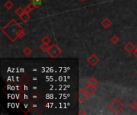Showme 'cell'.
I'll return each mask as SVG.
<instances>
[{
    "mask_svg": "<svg viewBox=\"0 0 137 115\" xmlns=\"http://www.w3.org/2000/svg\"><path fill=\"white\" fill-rule=\"evenodd\" d=\"M1 31L11 42H15L16 39H21L25 36L24 29L14 19H11L3 28L1 29Z\"/></svg>",
    "mask_w": 137,
    "mask_h": 115,
    "instance_id": "1",
    "label": "cell"
},
{
    "mask_svg": "<svg viewBox=\"0 0 137 115\" xmlns=\"http://www.w3.org/2000/svg\"><path fill=\"white\" fill-rule=\"evenodd\" d=\"M125 108V105L122 102L119 98L115 99L109 104V109L115 114H119L122 110H124Z\"/></svg>",
    "mask_w": 137,
    "mask_h": 115,
    "instance_id": "2",
    "label": "cell"
},
{
    "mask_svg": "<svg viewBox=\"0 0 137 115\" xmlns=\"http://www.w3.org/2000/svg\"><path fill=\"white\" fill-rule=\"evenodd\" d=\"M61 53H62V50H61L59 46L56 44H52L48 51V55L51 58H57L61 54Z\"/></svg>",
    "mask_w": 137,
    "mask_h": 115,
    "instance_id": "3",
    "label": "cell"
},
{
    "mask_svg": "<svg viewBox=\"0 0 137 115\" xmlns=\"http://www.w3.org/2000/svg\"><path fill=\"white\" fill-rule=\"evenodd\" d=\"M88 97H89V95L87 94V93L86 92L85 90L80 89L79 90V92H78V99H79V102L80 103H83L87 99Z\"/></svg>",
    "mask_w": 137,
    "mask_h": 115,
    "instance_id": "4",
    "label": "cell"
},
{
    "mask_svg": "<svg viewBox=\"0 0 137 115\" xmlns=\"http://www.w3.org/2000/svg\"><path fill=\"white\" fill-rule=\"evenodd\" d=\"M87 62L91 65V67H95L96 65H97L99 62V58L98 56H96V54H91L87 59Z\"/></svg>",
    "mask_w": 137,
    "mask_h": 115,
    "instance_id": "5",
    "label": "cell"
},
{
    "mask_svg": "<svg viewBox=\"0 0 137 115\" xmlns=\"http://www.w3.org/2000/svg\"><path fill=\"white\" fill-rule=\"evenodd\" d=\"M86 92L87 93V94L89 96H92L94 95L96 91H97V89H96V86H91V85H88L86 89H85Z\"/></svg>",
    "mask_w": 137,
    "mask_h": 115,
    "instance_id": "6",
    "label": "cell"
},
{
    "mask_svg": "<svg viewBox=\"0 0 137 115\" xmlns=\"http://www.w3.org/2000/svg\"><path fill=\"white\" fill-rule=\"evenodd\" d=\"M100 24H101V26H102L103 28H105V29H108L109 27L112 26V21H111L108 18H104V19L101 21Z\"/></svg>",
    "mask_w": 137,
    "mask_h": 115,
    "instance_id": "7",
    "label": "cell"
},
{
    "mask_svg": "<svg viewBox=\"0 0 137 115\" xmlns=\"http://www.w3.org/2000/svg\"><path fill=\"white\" fill-rule=\"evenodd\" d=\"M135 49L134 44L131 42H128L125 46H124V50L128 52V53H132L134 51V50Z\"/></svg>",
    "mask_w": 137,
    "mask_h": 115,
    "instance_id": "8",
    "label": "cell"
},
{
    "mask_svg": "<svg viewBox=\"0 0 137 115\" xmlns=\"http://www.w3.org/2000/svg\"><path fill=\"white\" fill-rule=\"evenodd\" d=\"M35 9H36L35 8V5L33 4V3L31 2L30 4H28L27 7H26V8H24V10H25V12L26 13H28V14H30L31 11H33Z\"/></svg>",
    "mask_w": 137,
    "mask_h": 115,
    "instance_id": "9",
    "label": "cell"
},
{
    "mask_svg": "<svg viewBox=\"0 0 137 115\" xmlns=\"http://www.w3.org/2000/svg\"><path fill=\"white\" fill-rule=\"evenodd\" d=\"M30 78H29V76H27V74H23V75H22L21 76V78H20V83H22V84H23V85H26V84H27L29 81H30Z\"/></svg>",
    "mask_w": 137,
    "mask_h": 115,
    "instance_id": "10",
    "label": "cell"
},
{
    "mask_svg": "<svg viewBox=\"0 0 137 115\" xmlns=\"http://www.w3.org/2000/svg\"><path fill=\"white\" fill-rule=\"evenodd\" d=\"M87 84L88 85H91V86H96L98 85V80L96 78H94V77H91V78H90L87 80Z\"/></svg>",
    "mask_w": 137,
    "mask_h": 115,
    "instance_id": "11",
    "label": "cell"
},
{
    "mask_svg": "<svg viewBox=\"0 0 137 115\" xmlns=\"http://www.w3.org/2000/svg\"><path fill=\"white\" fill-rule=\"evenodd\" d=\"M19 19H20L23 22H27V21L30 20V14H29L28 13L24 12V13L20 16V17H19Z\"/></svg>",
    "mask_w": 137,
    "mask_h": 115,
    "instance_id": "12",
    "label": "cell"
},
{
    "mask_svg": "<svg viewBox=\"0 0 137 115\" xmlns=\"http://www.w3.org/2000/svg\"><path fill=\"white\" fill-rule=\"evenodd\" d=\"M49 48H50V46L49 44H45V43H43L41 46H40V50L44 52V53H48V50H49Z\"/></svg>",
    "mask_w": 137,
    "mask_h": 115,
    "instance_id": "13",
    "label": "cell"
},
{
    "mask_svg": "<svg viewBox=\"0 0 137 115\" xmlns=\"http://www.w3.org/2000/svg\"><path fill=\"white\" fill-rule=\"evenodd\" d=\"M40 97H41V94H40L38 91H35V92L32 94L31 99H32L33 101H37V100L39 99Z\"/></svg>",
    "mask_w": 137,
    "mask_h": 115,
    "instance_id": "14",
    "label": "cell"
},
{
    "mask_svg": "<svg viewBox=\"0 0 137 115\" xmlns=\"http://www.w3.org/2000/svg\"><path fill=\"white\" fill-rule=\"evenodd\" d=\"M4 7L7 10H10L14 7V3L10 1V0H7V1L4 3Z\"/></svg>",
    "mask_w": 137,
    "mask_h": 115,
    "instance_id": "15",
    "label": "cell"
},
{
    "mask_svg": "<svg viewBox=\"0 0 137 115\" xmlns=\"http://www.w3.org/2000/svg\"><path fill=\"white\" fill-rule=\"evenodd\" d=\"M23 54H24L26 56H29V55H30V54L32 53V50H31V49H30L29 46H26V47L23 49Z\"/></svg>",
    "mask_w": 137,
    "mask_h": 115,
    "instance_id": "16",
    "label": "cell"
},
{
    "mask_svg": "<svg viewBox=\"0 0 137 115\" xmlns=\"http://www.w3.org/2000/svg\"><path fill=\"white\" fill-rule=\"evenodd\" d=\"M24 12H25L24 8H23V7H18L16 10H15V14H16L19 16V17H20V16H21Z\"/></svg>",
    "mask_w": 137,
    "mask_h": 115,
    "instance_id": "17",
    "label": "cell"
},
{
    "mask_svg": "<svg viewBox=\"0 0 137 115\" xmlns=\"http://www.w3.org/2000/svg\"><path fill=\"white\" fill-rule=\"evenodd\" d=\"M31 2L33 3V4L35 5V7L36 9L41 7V6H42V4H43L42 0H32Z\"/></svg>",
    "mask_w": 137,
    "mask_h": 115,
    "instance_id": "18",
    "label": "cell"
},
{
    "mask_svg": "<svg viewBox=\"0 0 137 115\" xmlns=\"http://www.w3.org/2000/svg\"><path fill=\"white\" fill-rule=\"evenodd\" d=\"M129 107L131 110H136L137 109V102H131L129 105Z\"/></svg>",
    "mask_w": 137,
    "mask_h": 115,
    "instance_id": "19",
    "label": "cell"
},
{
    "mask_svg": "<svg viewBox=\"0 0 137 115\" xmlns=\"http://www.w3.org/2000/svg\"><path fill=\"white\" fill-rule=\"evenodd\" d=\"M51 39L48 36H44L42 39V42L45 43V44H49L51 42Z\"/></svg>",
    "mask_w": 137,
    "mask_h": 115,
    "instance_id": "20",
    "label": "cell"
},
{
    "mask_svg": "<svg viewBox=\"0 0 137 115\" xmlns=\"http://www.w3.org/2000/svg\"><path fill=\"white\" fill-rule=\"evenodd\" d=\"M111 42H112L113 44H117L118 42H119V38L116 36V35H113L112 38H111Z\"/></svg>",
    "mask_w": 137,
    "mask_h": 115,
    "instance_id": "21",
    "label": "cell"
},
{
    "mask_svg": "<svg viewBox=\"0 0 137 115\" xmlns=\"http://www.w3.org/2000/svg\"><path fill=\"white\" fill-rule=\"evenodd\" d=\"M132 53H133L134 56H135V58H137V47H135V49L134 50V51H133Z\"/></svg>",
    "mask_w": 137,
    "mask_h": 115,
    "instance_id": "22",
    "label": "cell"
},
{
    "mask_svg": "<svg viewBox=\"0 0 137 115\" xmlns=\"http://www.w3.org/2000/svg\"><path fill=\"white\" fill-rule=\"evenodd\" d=\"M79 114H80V115H81V114H84V115H85V114H86V112H85L83 109H80V111H79Z\"/></svg>",
    "mask_w": 137,
    "mask_h": 115,
    "instance_id": "23",
    "label": "cell"
},
{
    "mask_svg": "<svg viewBox=\"0 0 137 115\" xmlns=\"http://www.w3.org/2000/svg\"><path fill=\"white\" fill-rule=\"evenodd\" d=\"M80 1H81V2H83V3H84V2L86 1V0H80Z\"/></svg>",
    "mask_w": 137,
    "mask_h": 115,
    "instance_id": "24",
    "label": "cell"
},
{
    "mask_svg": "<svg viewBox=\"0 0 137 115\" xmlns=\"http://www.w3.org/2000/svg\"><path fill=\"white\" fill-rule=\"evenodd\" d=\"M136 74H137V70H136Z\"/></svg>",
    "mask_w": 137,
    "mask_h": 115,
    "instance_id": "25",
    "label": "cell"
},
{
    "mask_svg": "<svg viewBox=\"0 0 137 115\" xmlns=\"http://www.w3.org/2000/svg\"><path fill=\"white\" fill-rule=\"evenodd\" d=\"M30 1H32V0H30Z\"/></svg>",
    "mask_w": 137,
    "mask_h": 115,
    "instance_id": "26",
    "label": "cell"
}]
</instances>
